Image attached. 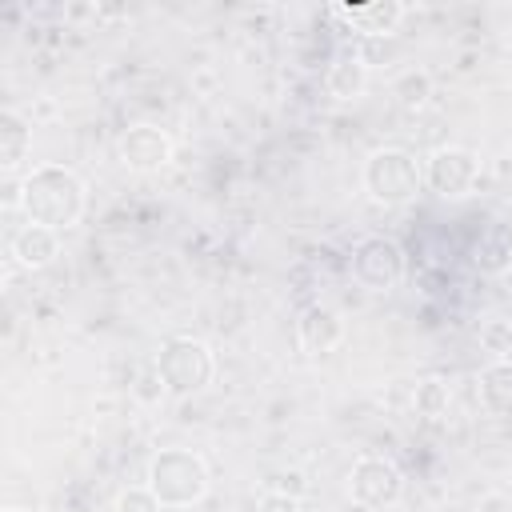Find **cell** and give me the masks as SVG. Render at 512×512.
Segmentation results:
<instances>
[{"label":"cell","instance_id":"obj_4","mask_svg":"<svg viewBox=\"0 0 512 512\" xmlns=\"http://www.w3.org/2000/svg\"><path fill=\"white\" fill-rule=\"evenodd\" d=\"M156 372L164 380L168 392L176 396H188V392H200L212 372H216V360H212V348L204 340H192V336H172L160 344V356H156Z\"/></svg>","mask_w":512,"mask_h":512},{"label":"cell","instance_id":"obj_13","mask_svg":"<svg viewBox=\"0 0 512 512\" xmlns=\"http://www.w3.org/2000/svg\"><path fill=\"white\" fill-rule=\"evenodd\" d=\"M480 400L492 416H512V364H492L480 372Z\"/></svg>","mask_w":512,"mask_h":512},{"label":"cell","instance_id":"obj_23","mask_svg":"<svg viewBox=\"0 0 512 512\" xmlns=\"http://www.w3.org/2000/svg\"><path fill=\"white\" fill-rule=\"evenodd\" d=\"M508 340H512V332H504V324H488V328H484V344L500 348V344H508Z\"/></svg>","mask_w":512,"mask_h":512},{"label":"cell","instance_id":"obj_1","mask_svg":"<svg viewBox=\"0 0 512 512\" xmlns=\"http://www.w3.org/2000/svg\"><path fill=\"white\" fill-rule=\"evenodd\" d=\"M20 208L28 216V224H44V228H68L80 220L84 212V184L72 168L60 164H40L24 176L20 184Z\"/></svg>","mask_w":512,"mask_h":512},{"label":"cell","instance_id":"obj_24","mask_svg":"<svg viewBox=\"0 0 512 512\" xmlns=\"http://www.w3.org/2000/svg\"><path fill=\"white\" fill-rule=\"evenodd\" d=\"M8 512H24V508H8Z\"/></svg>","mask_w":512,"mask_h":512},{"label":"cell","instance_id":"obj_2","mask_svg":"<svg viewBox=\"0 0 512 512\" xmlns=\"http://www.w3.org/2000/svg\"><path fill=\"white\" fill-rule=\"evenodd\" d=\"M148 488L164 508H192L208 496V468L188 448H160L148 464Z\"/></svg>","mask_w":512,"mask_h":512},{"label":"cell","instance_id":"obj_12","mask_svg":"<svg viewBox=\"0 0 512 512\" xmlns=\"http://www.w3.org/2000/svg\"><path fill=\"white\" fill-rule=\"evenodd\" d=\"M324 84H328V96H332V100H356V96L364 92V84H368V68L356 60V52H352V56H340V60L328 68Z\"/></svg>","mask_w":512,"mask_h":512},{"label":"cell","instance_id":"obj_14","mask_svg":"<svg viewBox=\"0 0 512 512\" xmlns=\"http://www.w3.org/2000/svg\"><path fill=\"white\" fill-rule=\"evenodd\" d=\"M28 144H32L28 120L20 112H12V108L0 112V164L4 168H16L24 160V152H28Z\"/></svg>","mask_w":512,"mask_h":512},{"label":"cell","instance_id":"obj_16","mask_svg":"<svg viewBox=\"0 0 512 512\" xmlns=\"http://www.w3.org/2000/svg\"><path fill=\"white\" fill-rule=\"evenodd\" d=\"M392 96H396L404 108H420V104H428V96H432V76H428L424 68H408V72L396 76Z\"/></svg>","mask_w":512,"mask_h":512},{"label":"cell","instance_id":"obj_22","mask_svg":"<svg viewBox=\"0 0 512 512\" xmlns=\"http://www.w3.org/2000/svg\"><path fill=\"white\" fill-rule=\"evenodd\" d=\"M260 512H300V500H292V496H272V492H264V500H260Z\"/></svg>","mask_w":512,"mask_h":512},{"label":"cell","instance_id":"obj_8","mask_svg":"<svg viewBox=\"0 0 512 512\" xmlns=\"http://www.w3.org/2000/svg\"><path fill=\"white\" fill-rule=\"evenodd\" d=\"M120 160L136 172H160L168 160H172V140L164 128L156 124H132L124 136H120Z\"/></svg>","mask_w":512,"mask_h":512},{"label":"cell","instance_id":"obj_20","mask_svg":"<svg viewBox=\"0 0 512 512\" xmlns=\"http://www.w3.org/2000/svg\"><path fill=\"white\" fill-rule=\"evenodd\" d=\"M164 504L156 500V492L152 488H124L120 496H116V512H160Z\"/></svg>","mask_w":512,"mask_h":512},{"label":"cell","instance_id":"obj_5","mask_svg":"<svg viewBox=\"0 0 512 512\" xmlns=\"http://www.w3.org/2000/svg\"><path fill=\"white\" fill-rule=\"evenodd\" d=\"M476 180H480V160H476V152H468V148L448 144V148H436V152L424 160V184H428L436 196H444V200L468 196V192L476 188Z\"/></svg>","mask_w":512,"mask_h":512},{"label":"cell","instance_id":"obj_6","mask_svg":"<svg viewBox=\"0 0 512 512\" xmlns=\"http://www.w3.org/2000/svg\"><path fill=\"white\" fill-rule=\"evenodd\" d=\"M352 276H356V284L368 288V292H388V288H396L400 276H404V252H400V244L388 240V236H368V240L356 244V252H352Z\"/></svg>","mask_w":512,"mask_h":512},{"label":"cell","instance_id":"obj_18","mask_svg":"<svg viewBox=\"0 0 512 512\" xmlns=\"http://www.w3.org/2000/svg\"><path fill=\"white\" fill-rule=\"evenodd\" d=\"M396 56H400L396 36H360L356 60H360L364 68H372V64H388V60H396Z\"/></svg>","mask_w":512,"mask_h":512},{"label":"cell","instance_id":"obj_19","mask_svg":"<svg viewBox=\"0 0 512 512\" xmlns=\"http://www.w3.org/2000/svg\"><path fill=\"white\" fill-rule=\"evenodd\" d=\"M304 472H296V468H276V472H268L264 476V492H272V496H292V500H300L304 496Z\"/></svg>","mask_w":512,"mask_h":512},{"label":"cell","instance_id":"obj_21","mask_svg":"<svg viewBox=\"0 0 512 512\" xmlns=\"http://www.w3.org/2000/svg\"><path fill=\"white\" fill-rule=\"evenodd\" d=\"M136 396H140L144 404H156V400L164 396V380H160V372H156V368H148V372H140V376H136Z\"/></svg>","mask_w":512,"mask_h":512},{"label":"cell","instance_id":"obj_10","mask_svg":"<svg viewBox=\"0 0 512 512\" xmlns=\"http://www.w3.org/2000/svg\"><path fill=\"white\" fill-rule=\"evenodd\" d=\"M340 16H344L360 36H396V24L404 20V4H396V0L340 4Z\"/></svg>","mask_w":512,"mask_h":512},{"label":"cell","instance_id":"obj_17","mask_svg":"<svg viewBox=\"0 0 512 512\" xmlns=\"http://www.w3.org/2000/svg\"><path fill=\"white\" fill-rule=\"evenodd\" d=\"M448 384L444 380H436V376H428V380H420L416 384V396H412V404H416V412L424 416V420H440L444 412H448Z\"/></svg>","mask_w":512,"mask_h":512},{"label":"cell","instance_id":"obj_7","mask_svg":"<svg viewBox=\"0 0 512 512\" xmlns=\"http://www.w3.org/2000/svg\"><path fill=\"white\" fill-rule=\"evenodd\" d=\"M348 492L360 508H388L404 492V476L392 460L384 456H360L348 472Z\"/></svg>","mask_w":512,"mask_h":512},{"label":"cell","instance_id":"obj_3","mask_svg":"<svg viewBox=\"0 0 512 512\" xmlns=\"http://www.w3.org/2000/svg\"><path fill=\"white\" fill-rule=\"evenodd\" d=\"M424 184V168L404 148H376L364 160V192L376 204H408Z\"/></svg>","mask_w":512,"mask_h":512},{"label":"cell","instance_id":"obj_15","mask_svg":"<svg viewBox=\"0 0 512 512\" xmlns=\"http://www.w3.org/2000/svg\"><path fill=\"white\" fill-rule=\"evenodd\" d=\"M472 264L484 272V276H500L512 268V240L504 228H492L488 236H480V244L472 248Z\"/></svg>","mask_w":512,"mask_h":512},{"label":"cell","instance_id":"obj_11","mask_svg":"<svg viewBox=\"0 0 512 512\" xmlns=\"http://www.w3.org/2000/svg\"><path fill=\"white\" fill-rule=\"evenodd\" d=\"M60 252V236L56 228H44V224H24L16 236H12V256L20 268H48Z\"/></svg>","mask_w":512,"mask_h":512},{"label":"cell","instance_id":"obj_9","mask_svg":"<svg viewBox=\"0 0 512 512\" xmlns=\"http://www.w3.org/2000/svg\"><path fill=\"white\" fill-rule=\"evenodd\" d=\"M296 340H300V348H304L308 356L332 352V348L344 340V320H340V312H336V308H324V304L304 308L300 320H296Z\"/></svg>","mask_w":512,"mask_h":512}]
</instances>
